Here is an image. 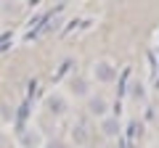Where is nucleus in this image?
I'll return each mask as SVG.
<instances>
[{"label": "nucleus", "instance_id": "f257e3e1", "mask_svg": "<svg viewBox=\"0 0 159 148\" xmlns=\"http://www.w3.org/2000/svg\"><path fill=\"white\" fill-rule=\"evenodd\" d=\"M93 77H96L98 82H114L117 80V66H111L109 61H98L96 66H93Z\"/></svg>", "mask_w": 159, "mask_h": 148}, {"label": "nucleus", "instance_id": "f03ea898", "mask_svg": "<svg viewBox=\"0 0 159 148\" xmlns=\"http://www.w3.org/2000/svg\"><path fill=\"white\" fill-rule=\"evenodd\" d=\"M106 108H109V103H106L103 95H88V111H90L93 116H103Z\"/></svg>", "mask_w": 159, "mask_h": 148}, {"label": "nucleus", "instance_id": "7ed1b4c3", "mask_svg": "<svg viewBox=\"0 0 159 148\" xmlns=\"http://www.w3.org/2000/svg\"><path fill=\"white\" fill-rule=\"evenodd\" d=\"M66 108H69V103H66V98H64V95L53 93V95L48 98V111H51V114L61 116V114H66Z\"/></svg>", "mask_w": 159, "mask_h": 148}, {"label": "nucleus", "instance_id": "20e7f679", "mask_svg": "<svg viewBox=\"0 0 159 148\" xmlns=\"http://www.w3.org/2000/svg\"><path fill=\"white\" fill-rule=\"evenodd\" d=\"M101 130H103L106 137H117L119 135V119L117 116H106V119L101 122Z\"/></svg>", "mask_w": 159, "mask_h": 148}, {"label": "nucleus", "instance_id": "39448f33", "mask_svg": "<svg viewBox=\"0 0 159 148\" xmlns=\"http://www.w3.org/2000/svg\"><path fill=\"white\" fill-rule=\"evenodd\" d=\"M72 137H74L77 143H85L88 137H90V132H88V124H85V122H77V127H74Z\"/></svg>", "mask_w": 159, "mask_h": 148}, {"label": "nucleus", "instance_id": "423d86ee", "mask_svg": "<svg viewBox=\"0 0 159 148\" xmlns=\"http://www.w3.org/2000/svg\"><path fill=\"white\" fill-rule=\"evenodd\" d=\"M72 90L77 93V95H90V90H88V82H85V80H72Z\"/></svg>", "mask_w": 159, "mask_h": 148}, {"label": "nucleus", "instance_id": "0eeeda50", "mask_svg": "<svg viewBox=\"0 0 159 148\" xmlns=\"http://www.w3.org/2000/svg\"><path fill=\"white\" fill-rule=\"evenodd\" d=\"M69 66H72V58H66V61H64V63H61V66H58V72H56V74H53V82H58V80H61L64 74H66V72H69Z\"/></svg>", "mask_w": 159, "mask_h": 148}]
</instances>
